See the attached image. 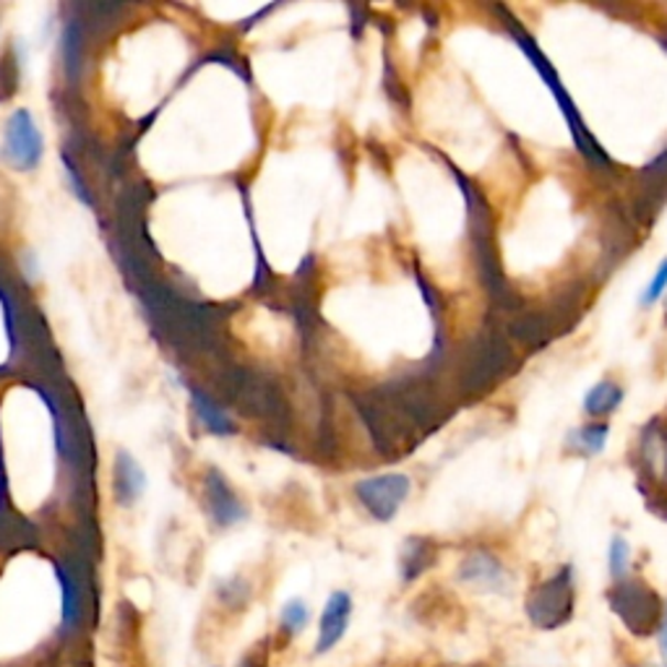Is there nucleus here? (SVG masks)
<instances>
[{"instance_id": "obj_1", "label": "nucleus", "mask_w": 667, "mask_h": 667, "mask_svg": "<svg viewBox=\"0 0 667 667\" xmlns=\"http://www.w3.org/2000/svg\"><path fill=\"white\" fill-rule=\"evenodd\" d=\"M3 154L21 173L34 170L45 157V136H42L37 120L26 108L13 110L9 123H6Z\"/></svg>"}, {"instance_id": "obj_2", "label": "nucleus", "mask_w": 667, "mask_h": 667, "mask_svg": "<svg viewBox=\"0 0 667 667\" xmlns=\"http://www.w3.org/2000/svg\"><path fill=\"white\" fill-rule=\"evenodd\" d=\"M409 488H413V482H409L407 474L392 472V474H379V478L360 480L358 485H354V495H358V501L363 503V509L373 516V520L392 522L396 511L402 509V503L407 501Z\"/></svg>"}, {"instance_id": "obj_3", "label": "nucleus", "mask_w": 667, "mask_h": 667, "mask_svg": "<svg viewBox=\"0 0 667 667\" xmlns=\"http://www.w3.org/2000/svg\"><path fill=\"white\" fill-rule=\"evenodd\" d=\"M352 598L350 592H331L326 600L321 619H318V638H316V655H326L342 642L347 628L352 621Z\"/></svg>"}, {"instance_id": "obj_4", "label": "nucleus", "mask_w": 667, "mask_h": 667, "mask_svg": "<svg viewBox=\"0 0 667 667\" xmlns=\"http://www.w3.org/2000/svg\"><path fill=\"white\" fill-rule=\"evenodd\" d=\"M520 45L524 47V53L529 55V61L535 63V68L540 70V76H543V79L548 81V87L553 89V95H556V99H558V102H560V110H564V112H566V118H569L571 131H573V139H577V144L581 146V152H587L589 157H598V154H600V152H598V144H594V141L589 139L587 128L581 125L579 112L573 110L571 99L566 97V91L558 87V74H556V70H553V68H550V63L545 61V55L537 53V47H535V45H529V40L524 37V34H522V37H520Z\"/></svg>"}, {"instance_id": "obj_5", "label": "nucleus", "mask_w": 667, "mask_h": 667, "mask_svg": "<svg viewBox=\"0 0 667 667\" xmlns=\"http://www.w3.org/2000/svg\"><path fill=\"white\" fill-rule=\"evenodd\" d=\"M204 499H207L211 520H215L219 527H232V524H238L245 516V509L238 499L236 488H232L225 474L215 470V467H211L207 478H204Z\"/></svg>"}, {"instance_id": "obj_6", "label": "nucleus", "mask_w": 667, "mask_h": 667, "mask_svg": "<svg viewBox=\"0 0 667 667\" xmlns=\"http://www.w3.org/2000/svg\"><path fill=\"white\" fill-rule=\"evenodd\" d=\"M146 472L128 451H118L116 464H112V493L120 506H133L141 495L146 493Z\"/></svg>"}, {"instance_id": "obj_7", "label": "nucleus", "mask_w": 667, "mask_h": 667, "mask_svg": "<svg viewBox=\"0 0 667 667\" xmlns=\"http://www.w3.org/2000/svg\"><path fill=\"white\" fill-rule=\"evenodd\" d=\"M623 402V389L615 381H600L589 389L584 396V413L589 417H605L619 409V404Z\"/></svg>"}, {"instance_id": "obj_8", "label": "nucleus", "mask_w": 667, "mask_h": 667, "mask_svg": "<svg viewBox=\"0 0 667 667\" xmlns=\"http://www.w3.org/2000/svg\"><path fill=\"white\" fill-rule=\"evenodd\" d=\"M194 407L198 413V420L204 423V428H207L209 433H215V436L225 438V436H236L238 433V425L232 423L230 417H227L222 409L217 407V404H211L204 394L194 396Z\"/></svg>"}, {"instance_id": "obj_9", "label": "nucleus", "mask_w": 667, "mask_h": 667, "mask_svg": "<svg viewBox=\"0 0 667 667\" xmlns=\"http://www.w3.org/2000/svg\"><path fill=\"white\" fill-rule=\"evenodd\" d=\"M308 623H310L308 602L300 600V598H293V600H287L285 605H282V610H280V628L285 631V634L289 638H295L297 634H300V631L308 628Z\"/></svg>"}, {"instance_id": "obj_10", "label": "nucleus", "mask_w": 667, "mask_h": 667, "mask_svg": "<svg viewBox=\"0 0 667 667\" xmlns=\"http://www.w3.org/2000/svg\"><path fill=\"white\" fill-rule=\"evenodd\" d=\"M461 577L467 581H474V584H499L503 579V571L493 558L482 556L480 553V556H472L467 560L464 569H461Z\"/></svg>"}, {"instance_id": "obj_11", "label": "nucleus", "mask_w": 667, "mask_h": 667, "mask_svg": "<svg viewBox=\"0 0 667 667\" xmlns=\"http://www.w3.org/2000/svg\"><path fill=\"white\" fill-rule=\"evenodd\" d=\"M608 423H589L584 425V428L573 433V444L581 446V451L584 453H600L602 449H605L608 444Z\"/></svg>"}, {"instance_id": "obj_12", "label": "nucleus", "mask_w": 667, "mask_h": 667, "mask_svg": "<svg viewBox=\"0 0 667 667\" xmlns=\"http://www.w3.org/2000/svg\"><path fill=\"white\" fill-rule=\"evenodd\" d=\"M608 564H610V573H613V579L628 577V569H631L628 540H623V537H613V543H610V550H608Z\"/></svg>"}, {"instance_id": "obj_13", "label": "nucleus", "mask_w": 667, "mask_h": 667, "mask_svg": "<svg viewBox=\"0 0 667 667\" xmlns=\"http://www.w3.org/2000/svg\"><path fill=\"white\" fill-rule=\"evenodd\" d=\"M665 293H667V259L663 261V264L657 266L655 276H652V282L647 285V289H644L642 300H638V303H642V305H655Z\"/></svg>"}, {"instance_id": "obj_14", "label": "nucleus", "mask_w": 667, "mask_h": 667, "mask_svg": "<svg viewBox=\"0 0 667 667\" xmlns=\"http://www.w3.org/2000/svg\"><path fill=\"white\" fill-rule=\"evenodd\" d=\"M659 655H663V663L667 667V610L663 615V623H659Z\"/></svg>"}]
</instances>
